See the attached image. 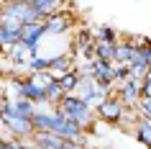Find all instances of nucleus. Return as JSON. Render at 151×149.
Returning <instances> with one entry per match:
<instances>
[{
	"label": "nucleus",
	"mask_w": 151,
	"mask_h": 149,
	"mask_svg": "<svg viewBox=\"0 0 151 149\" xmlns=\"http://www.w3.org/2000/svg\"><path fill=\"white\" fill-rule=\"evenodd\" d=\"M56 108H62L64 113H67V118L77 121L85 131H90V126H95V108H90L77 93H67Z\"/></svg>",
	"instance_id": "nucleus-1"
},
{
	"label": "nucleus",
	"mask_w": 151,
	"mask_h": 149,
	"mask_svg": "<svg viewBox=\"0 0 151 149\" xmlns=\"http://www.w3.org/2000/svg\"><path fill=\"white\" fill-rule=\"evenodd\" d=\"M51 134L62 136L64 141H80V144H82V139H85V129H82L77 121L67 118V113H64L62 108L51 110Z\"/></svg>",
	"instance_id": "nucleus-2"
},
{
	"label": "nucleus",
	"mask_w": 151,
	"mask_h": 149,
	"mask_svg": "<svg viewBox=\"0 0 151 149\" xmlns=\"http://www.w3.org/2000/svg\"><path fill=\"white\" fill-rule=\"evenodd\" d=\"M77 95L87 103L90 108H100V105L110 98V90L103 87V85H97L90 75H82V82H80V87H77Z\"/></svg>",
	"instance_id": "nucleus-3"
},
{
	"label": "nucleus",
	"mask_w": 151,
	"mask_h": 149,
	"mask_svg": "<svg viewBox=\"0 0 151 149\" xmlns=\"http://www.w3.org/2000/svg\"><path fill=\"white\" fill-rule=\"evenodd\" d=\"M46 36V28H44V21H36V23H23L21 28V44L28 49L31 57H39V47L41 39Z\"/></svg>",
	"instance_id": "nucleus-4"
},
{
	"label": "nucleus",
	"mask_w": 151,
	"mask_h": 149,
	"mask_svg": "<svg viewBox=\"0 0 151 149\" xmlns=\"http://www.w3.org/2000/svg\"><path fill=\"white\" fill-rule=\"evenodd\" d=\"M126 110H128V105L123 100H120L118 95L115 98H108V100L100 105V108H95V113H97V118L100 121H105V124H120L123 121V116H126Z\"/></svg>",
	"instance_id": "nucleus-5"
},
{
	"label": "nucleus",
	"mask_w": 151,
	"mask_h": 149,
	"mask_svg": "<svg viewBox=\"0 0 151 149\" xmlns=\"http://www.w3.org/2000/svg\"><path fill=\"white\" fill-rule=\"evenodd\" d=\"M90 77L95 80L97 85H103L110 90L115 85V64L110 62H100V59H92L90 62Z\"/></svg>",
	"instance_id": "nucleus-6"
},
{
	"label": "nucleus",
	"mask_w": 151,
	"mask_h": 149,
	"mask_svg": "<svg viewBox=\"0 0 151 149\" xmlns=\"http://www.w3.org/2000/svg\"><path fill=\"white\" fill-rule=\"evenodd\" d=\"M0 126L13 136L16 141H31L33 139V126L28 118H8V121H0Z\"/></svg>",
	"instance_id": "nucleus-7"
},
{
	"label": "nucleus",
	"mask_w": 151,
	"mask_h": 149,
	"mask_svg": "<svg viewBox=\"0 0 151 149\" xmlns=\"http://www.w3.org/2000/svg\"><path fill=\"white\" fill-rule=\"evenodd\" d=\"M141 85H143V77H131L128 82H123V85L118 87V98L126 103L128 108H136V105H138V100L143 98Z\"/></svg>",
	"instance_id": "nucleus-8"
},
{
	"label": "nucleus",
	"mask_w": 151,
	"mask_h": 149,
	"mask_svg": "<svg viewBox=\"0 0 151 149\" xmlns=\"http://www.w3.org/2000/svg\"><path fill=\"white\" fill-rule=\"evenodd\" d=\"M44 28H46V36H62L72 28V16L69 13H54V16L44 18Z\"/></svg>",
	"instance_id": "nucleus-9"
},
{
	"label": "nucleus",
	"mask_w": 151,
	"mask_h": 149,
	"mask_svg": "<svg viewBox=\"0 0 151 149\" xmlns=\"http://www.w3.org/2000/svg\"><path fill=\"white\" fill-rule=\"evenodd\" d=\"M72 57L69 54H56V57H49V72L54 75V77H62L67 72H72Z\"/></svg>",
	"instance_id": "nucleus-10"
},
{
	"label": "nucleus",
	"mask_w": 151,
	"mask_h": 149,
	"mask_svg": "<svg viewBox=\"0 0 151 149\" xmlns=\"http://www.w3.org/2000/svg\"><path fill=\"white\" fill-rule=\"evenodd\" d=\"M31 141H33L39 149H62V147H64V139H62V136H56V134H51V131L33 134Z\"/></svg>",
	"instance_id": "nucleus-11"
},
{
	"label": "nucleus",
	"mask_w": 151,
	"mask_h": 149,
	"mask_svg": "<svg viewBox=\"0 0 151 149\" xmlns=\"http://www.w3.org/2000/svg\"><path fill=\"white\" fill-rule=\"evenodd\" d=\"M28 3L39 10L41 18H49V16H54V13H59L62 5H64V0H28Z\"/></svg>",
	"instance_id": "nucleus-12"
},
{
	"label": "nucleus",
	"mask_w": 151,
	"mask_h": 149,
	"mask_svg": "<svg viewBox=\"0 0 151 149\" xmlns=\"http://www.w3.org/2000/svg\"><path fill=\"white\" fill-rule=\"evenodd\" d=\"M136 54V41L128 39V41H118L115 44V64H128Z\"/></svg>",
	"instance_id": "nucleus-13"
},
{
	"label": "nucleus",
	"mask_w": 151,
	"mask_h": 149,
	"mask_svg": "<svg viewBox=\"0 0 151 149\" xmlns=\"http://www.w3.org/2000/svg\"><path fill=\"white\" fill-rule=\"evenodd\" d=\"M18 44H21V28H5V26H0V49L10 52Z\"/></svg>",
	"instance_id": "nucleus-14"
},
{
	"label": "nucleus",
	"mask_w": 151,
	"mask_h": 149,
	"mask_svg": "<svg viewBox=\"0 0 151 149\" xmlns=\"http://www.w3.org/2000/svg\"><path fill=\"white\" fill-rule=\"evenodd\" d=\"M31 126H33V134L51 131V110H36L31 118Z\"/></svg>",
	"instance_id": "nucleus-15"
},
{
	"label": "nucleus",
	"mask_w": 151,
	"mask_h": 149,
	"mask_svg": "<svg viewBox=\"0 0 151 149\" xmlns=\"http://www.w3.org/2000/svg\"><path fill=\"white\" fill-rule=\"evenodd\" d=\"M133 134H136V139L141 141L143 147H149L151 149V121L149 118H138V121H136V129H133Z\"/></svg>",
	"instance_id": "nucleus-16"
},
{
	"label": "nucleus",
	"mask_w": 151,
	"mask_h": 149,
	"mask_svg": "<svg viewBox=\"0 0 151 149\" xmlns=\"http://www.w3.org/2000/svg\"><path fill=\"white\" fill-rule=\"evenodd\" d=\"M80 82H82V72L80 70H72V72H67V75L59 77V85H62L64 93H77Z\"/></svg>",
	"instance_id": "nucleus-17"
},
{
	"label": "nucleus",
	"mask_w": 151,
	"mask_h": 149,
	"mask_svg": "<svg viewBox=\"0 0 151 149\" xmlns=\"http://www.w3.org/2000/svg\"><path fill=\"white\" fill-rule=\"evenodd\" d=\"M95 44H118V31L113 26H100L95 31Z\"/></svg>",
	"instance_id": "nucleus-18"
},
{
	"label": "nucleus",
	"mask_w": 151,
	"mask_h": 149,
	"mask_svg": "<svg viewBox=\"0 0 151 149\" xmlns=\"http://www.w3.org/2000/svg\"><path fill=\"white\" fill-rule=\"evenodd\" d=\"M64 95H67V93H64L62 85H59V77H56L51 85H46V100H49V105H51V108H56V105L62 103Z\"/></svg>",
	"instance_id": "nucleus-19"
},
{
	"label": "nucleus",
	"mask_w": 151,
	"mask_h": 149,
	"mask_svg": "<svg viewBox=\"0 0 151 149\" xmlns=\"http://www.w3.org/2000/svg\"><path fill=\"white\" fill-rule=\"evenodd\" d=\"M95 59L115 64V44H95Z\"/></svg>",
	"instance_id": "nucleus-20"
},
{
	"label": "nucleus",
	"mask_w": 151,
	"mask_h": 149,
	"mask_svg": "<svg viewBox=\"0 0 151 149\" xmlns=\"http://www.w3.org/2000/svg\"><path fill=\"white\" fill-rule=\"evenodd\" d=\"M33 113H36V103L26 100V98H18L16 100V116L18 118H28V121H31Z\"/></svg>",
	"instance_id": "nucleus-21"
},
{
	"label": "nucleus",
	"mask_w": 151,
	"mask_h": 149,
	"mask_svg": "<svg viewBox=\"0 0 151 149\" xmlns=\"http://www.w3.org/2000/svg\"><path fill=\"white\" fill-rule=\"evenodd\" d=\"M8 54H10V62H13V64H21V67H23V64H28V59H31V54H28V49H26L23 44L13 47Z\"/></svg>",
	"instance_id": "nucleus-22"
},
{
	"label": "nucleus",
	"mask_w": 151,
	"mask_h": 149,
	"mask_svg": "<svg viewBox=\"0 0 151 149\" xmlns=\"http://www.w3.org/2000/svg\"><path fill=\"white\" fill-rule=\"evenodd\" d=\"M26 67H28V75H36V72H46V70H49V57H31Z\"/></svg>",
	"instance_id": "nucleus-23"
},
{
	"label": "nucleus",
	"mask_w": 151,
	"mask_h": 149,
	"mask_svg": "<svg viewBox=\"0 0 151 149\" xmlns=\"http://www.w3.org/2000/svg\"><path fill=\"white\" fill-rule=\"evenodd\" d=\"M131 80V70H128V64H115V82L123 85Z\"/></svg>",
	"instance_id": "nucleus-24"
},
{
	"label": "nucleus",
	"mask_w": 151,
	"mask_h": 149,
	"mask_svg": "<svg viewBox=\"0 0 151 149\" xmlns=\"http://www.w3.org/2000/svg\"><path fill=\"white\" fill-rule=\"evenodd\" d=\"M136 108H138V113H141L143 118H149V121H151V98H146V95H143Z\"/></svg>",
	"instance_id": "nucleus-25"
},
{
	"label": "nucleus",
	"mask_w": 151,
	"mask_h": 149,
	"mask_svg": "<svg viewBox=\"0 0 151 149\" xmlns=\"http://www.w3.org/2000/svg\"><path fill=\"white\" fill-rule=\"evenodd\" d=\"M0 149H21V141H16V139H3V136H0Z\"/></svg>",
	"instance_id": "nucleus-26"
},
{
	"label": "nucleus",
	"mask_w": 151,
	"mask_h": 149,
	"mask_svg": "<svg viewBox=\"0 0 151 149\" xmlns=\"http://www.w3.org/2000/svg\"><path fill=\"white\" fill-rule=\"evenodd\" d=\"M141 90H143V95H146V98H151V72H149V75H143V85H141Z\"/></svg>",
	"instance_id": "nucleus-27"
},
{
	"label": "nucleus",
	"mask_w": 151,
	"mask_h": 149,
	"mask_svg": "<svg viewBox=\"0 0 151 149\" xmlns=\"http://www.w3.org/2000/svg\"><path fill=\"white\" fill-rule=\"evenodd\" d=\"M62 149H85V147H82L80 141H64V147H62Z\"/></svg>",
	"instance_id": "nucleus-28"
},
{
	"label": "nucleus",
	"mask_w": 151,
	"mask_h": 149,
	"mask_svg": "<svg viewBox=\"0 0 151 149\" xmlns=\"http://www.w3.org/2000/svg\"><path fill=\"white\" fill-rule=\"evenodd\" d=\"M21 149H39L33 141H21Z\"/></svg>",
	"instance_id": "nucleus-29"
},
{
	"label": "nucleus",
	"mask_w": 151,
	"mask_h": 149,
	"mask_svg": "<svg viewBox=\"0 0 151 149\" xmlns=\"http://www.w3.org/2000/svg\"><path fill=\"white\" fill-rule=\"evenodd\" d=\"M13 3H28V0H13Z\"/></svg>",
	"instance_id": "nucleus-30"
},
{
	"label": "nucleus",
	"mask_w": 151,
	"mask_h": 149,
	"mask_svg": "<svg viewBox=\"0 0 151 149\" xmlns=\"http://www.w3.org/2000/svg\"><path fill=\"white\" fill-rule=\"evenodd\" d=\"M149 72H151V70H149Z\"/></svg>",
	"instance_id": "nucleus-31"
}]
</instances>
